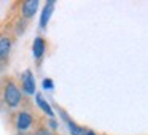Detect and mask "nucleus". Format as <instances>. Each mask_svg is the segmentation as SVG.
<instances>
[{
	"instance_id": "f257e3e1",
	"label": "nucleus",
	"mask_w": 148,
	"mask_h": 135,
	"mask_svg": "<svg viewBox=\"0 0 148 135\" xmlns=\"http://www.w3.org/2000/svg\"><path fill=\"white\" fill-rule=\"evenodd\" d=\"M3 99H5V102H7V105L11 106V108H16L21 103V92H19V89H18V86L14 83L7 84L5 92H3Z\"/></svg>"
},
{
	"instance_id": "f03ea898",
	"label": "nucleus",
	"mask_w": 148,
	"mask_h": 135,
	"mask_svg": "<svg viewBox=\"0 0 148 135\" xmlns=\"http://www.w3.org/2000/svg\"><path fill=\"white\" fill-rule=\"evenodd\" d=\"M23 89L26 94H34L35 92V80L30 70H26L23 75Z\"/></svg>"
},
{
	"instance_id": "7ed1b4c3",
	"label": "nucleus",
	"mask_w": 148,
	"mask_h": 135,
	"mask_svg": "<svg viewBox=\"0 0 148 135\" xmlns=\"http://www.w3.org/2000/svg\"><path fill=\"white\" fill-rule=\"evenodd\" d=\"M38 10V2L37 0H29V2H24L23 3V14L24 18H32L34 14Z\"/></svg>"
},
{
	"instance_id": "20e7f679",
	"label": "nucleus",
	"mask_w": 148,
	"mask_h": 135,
	"mask_svg": "<svg viewBox=\"0 0 148 135\" xmlns=\"http://www.w3.org/2000/svg\"><path fill=\"white\" fill-rule=\"evenodd\" d=\"M53 10H54V2H46L45 8L42 11V18H40V27H46L49 18L53 14Z\"/></svg>"
},
{
	"instance_id": "39448f33",
	"label": "nucleus",
	"mask_w": 148,
	"mask_h": 135,
	"mask_svg": "<svg viewBox=\"0 0 148 135\" xmlns=\"http://www.w3.org/2000/svg\"><path fill=\"white\" fill-rule=\"evenodd\" d=\"M16 125L19 130H26V129H29L30 125H32V116L29 115V113H19L18 115V121H16Z\"/></svg>"
},
{
	"instance_id": "423d86ee",
	"label": "nucleus",
	"mask_w": 148,
	"mask_h": 135,
	"mask_svg": "<svg viewBox=\"0 0 148 135\" xmlns=\"http://www.w3.org/2000/svg\"><path fill=\"white\" fill-rule=\"evenodd\" d=\"M61 115H62V118L67 121V125H69V130L72 132V135H86V132H84V129H81V127H78L75 122H72L70 119L65 116V113L64 111H61Z\"/></svg>"
},
{
	"instance_id": "0eeeda50",
	"label": "nucleus",
	"mask_w": 148,
	"mask_h": 135,
	"mask_svg": "<svg viewBox=\"0 0 148 135\" xmlns=\"http://www.w3.org/2000/svg\"><path fill=\"white\" fill-rule=\"evenodd\" d=\"M11 49V42L10 38H0V61H3Z\"/></svg>"
},
{
	"instance_id": "6e6552de",
	"label": "nucleus",
	"mask_w": 148,
	"mask_h": 135,
	"mask_svg": "<svg viewBox=\"0 0 148 135\" xmlns=\"http://www.w3.org/2000/svg\"><path fill=\"white\" fill-rule=\"evenodd\" d=\"M43 52H45V40L35 38V42H34V56L37 59H40L43 56Z\"/></svg>"
},
{
	"instance_id": "1a4fd4ad",
	"label": "nucleus",
	"mask_w": 148,
	"mask_h": 135,
	"mask_svg": "<svg viewBox=\"0 0 148 135\" xmlns=\"http://www.w3.org/2000/svg\"><path fill=\"white\" fill-rule=\"evenodd\" d=\"M37 103H38V106H40V108H42L43 111L46 113V115L53 116V110H51V106H49L48 103L45 102V99H43V97L40 95V94H38V95H37Z\"/></svg>"
},
{
	"instance_id": "9d476101",
	"label": "nucleus",
	"mask_w": 148,
	"mask_h": 135,
	"mask_svg": "<svg viewBox=\"0 0 148 135\" xmlns=\"http://www.w3.org/2000/svg\"><path fill=\"white\" fill-rule=\"evenodd\" d=\"M43 87H45V89H51V87H53V81L51 80H45V81H43Z\"/></svg>"
},
{
	"instance_id": "9b49d317",
	"label": "nucleus",
	"mask_w": 148,
	"mask_h": 135,
	"mask_svg": "<svg viewBox=\"0 0 148 135\" xmlns=\"http://www.w3.org/2000/svg\"><path fill=\"white\" fill-rule=\"evenodd\" d=\"M35 135H51V132L46 130V129H40V130H37Z\"/></svg>"
},
{
	"instance_id": "f8f14e48",
	"label": "nucleus",
	"mask_w": 148,
	"mask_h": 135,
	"mask_svg": "<svg viewBox=\"0 0 148 135\" xmlns=\"http://www.w3.org/2000/svg\"><path fill=\"white\" fill-rule=\"evenodd\" d=\"M49 125H51L53 129H56V127H58V122H56L54 119H51V121H49Z\"/></svg>"
},
{
	"instance_id": "ddd939ff",
	"label": "nucleus",
	"mask_w": 148,
	"mask_h": 135,
	"mask_svg": "<svg viewBox=\"0 0 148 135\" xmlns=\"http://www.w3.org/2000/svg\"><path fill=\"white\" fill-rule=\"evenodd\" d=\"M86 135H96V134H94V132H91V130H89V132H86Z\"/></svg>"
}]
</instances>
